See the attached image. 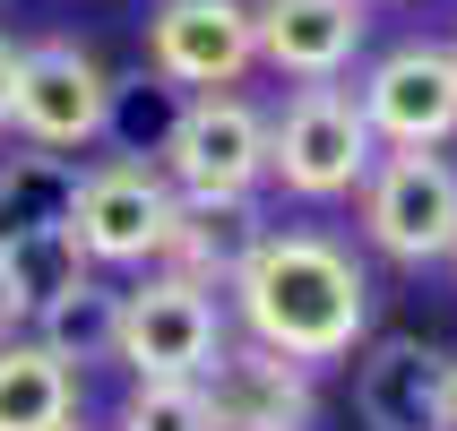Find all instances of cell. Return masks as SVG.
Instances as JSON below:
<instances>
[{
  "label": "cell",
  "instance_id": "1",
  "mask_svg": "<svg viewBox=\"0 0 457 431\" xmlns=\"http://www.w3.org/2000/svg\"><path fill=\"white\" fill-rule=\"evenodd\" d=\"M233 303L251 345L285 362H337L371 319V277L328 233H259V251L233 268Z\"/></svg>",
  "mask_w": 457,
  "mask_h": 431
},
{
  "label": "cell",
  "instance_id": "2",
  "mask_svg": "<svg viewBox=\"0 0 457 431\" xmlns=\"http://www.w3.org/2000/svg\"><path fill=\"white\" fill-rule=\"evenodd\" d=\"M362 233L371 251L406 259H449L457 251V164L440 147H397V155H371L362 173Z\"/></svg>",
  "mask_w": 457,
  "mask_h": 431
},
{
  "label": "cell",
  "instance_id": "3",
  "mask_svg": "<svg viewBox=\"0 0 457 431\" xmlns=\"http://www.w3.org/2000/svg\"><path fill=\"white\" fill-rule=\"evenodd\" d=\"M225 345V311L207 285H181V277H138L121 294V319H112V354L138 371V380H199Z\"/></svg>",
  "mask_w": 457,
  "mask_h": 431
},
{
  "label": "cell",
  "instance_id": "4",
  "mask_svg": "<svg viewBox=\"0 0 457 431\" xmlns=\"http://www.w3.org/2000/svg\"><path fill=\"white\" fill-rule=\"evenodd\" d=\"M371 155H380V138L362 129L354 95H337V87H303L268 121V173L294 199H345V190H362Z\"/></svg>",
  "mask_w": 457,
  "mask_h": 431
},
{
  "label": "cell",
  "instance_id": "5",
  "mask_svg": "<svg viewBox=\"0 0 457 431\" xmlns=\"http://www.w3.org/2000/svg\"><path fill=\"white\" fill-rule=\"evenodd\" d=\"M155 155L181 199H233V190H259L268 173V121L242 95H190Z\"/></svg>",
  "mask_w": 457,
  "mask_h": 431
},
{
  "label": "cell",
  "instance_id": "6",
  "mask_svg": "<svg viewBox=\"0 0 457 431\" xmlns=\"http://www.w3.org/2000/svg\"><path fill=\"white\" fill-rule=\"evenodd\" d=\"M104 104H112V78L96 70V52L78 44H26L18 78H9V121L26 129V147H96L104 138Z\"/></svg>",
  "mask_w": 457,
  "mask_h": 431
},
{
  "label": "cell",
  "instance_id": "7",
  "mask_svg": "<svg viewBox=\"0 0 457 431\" xmlns=\"http://www.w3.org/2000/svg\"><path fill=\"white\" fill-rule=\"evenodd\" d=\"M164 216H173V181L155 164H96L78 173V199H70V233L87 268H155V242H164Z\"/></svg>",
  "mask_w": 457,
  "mask_h": 431
},
{
  "label": "cell",
  "instance_id": "8",
  "mask_svg": "<svg viewBox=\"0 0 457 431\" xmlns=\"http://www.w3.org/2000/svg\"><path fill=\"white\" fill-rule=\"evenodd\" d=\"M147 70L164 87H233L242 70H259V26L251 0H155L147 18Z\"/></svg>",
  "mask_w": 457,
  "mask_h": 431
},
{
  "label": "cell",
  "instance_id": "9",
  "mask_svg": "<svg viewBox=\"0 0 457 431\" xmlns=\"http://www.w3.org/2000/svg\"><path fill=\"white\" fill-rule=\"evenodd\" d=\"M362 129L380 138V147H440L457 129V70L440 44H397L371 61V78H362L354 95Z\"/></svg>",
  "mask_w": 457,
  "mask_h": 431
},
{
  "label": "cell",
  "instance_id": "10",
  "mask_svg": "<svg viewBox=\"0 0 457 431\" xmlns=\"http://www.w3.org/2000/svg\"><path fill=\"white\" fill-rule=\"evenodd\" d=\"M207 423L216 431H311V362H285L268 345H216L199 371Z\"/></svg>",
  "mask_w": 457,
  "mask_h": 431
},
{
  "label": "cell",
  "instance_id": "11",
  "mask_svg": "<svg viewBox=\"0 0 457 431\" xmlns=\"http://www.w3.org/2000/svg\"><path fill=\"white\" fill-rule=\"evenodd\" d=\"M259 61L303 87H328L337 70H354L362 35H371V0H259Z\"/></svg>",
  "mask_w": 457,
  "mask_h": 431
},
{
  "label": "cell",
  "instance_id": "12",
  "mask_svg": "<svg viewBox=\"0 0 457 431\" xmlns=\"http://www.w3.org/2000/svg\"><path fill=\"white\" fill-rule=\"evenodd\" d=\"M259 199L251 190H233V199H181L173 190V216H164V242H155V268L181 285H233V268L259 251Z\"/></svg>",
  "mask_w": 457,
  "mask_h": 431
},
{
  "label": "cell",
  "instance_id": "13",
  "mask_svg": "<svg viewBox=\"0 0 457 431\" xmlns=\"http://www.w3.org/2000/svg\"><path fill=\"white\" fill-rule=\"evenodd\" d=\"M440 362L423 336H380L354 362V414L371 431H440Z\"/></svg>",
  "mask_w": 457,
  "mask_h": 431
},
{
  "label": "cell",
  "instance_id": "14",
  "mask_svg": "<svg viewBox=\"0 0 457 431\" xmlns=\"http://www.w3.org/2000/svg\"><path fill=\"white\" fill-rule=\"evenodd\" d=\"M78 423V371L44 354L35 336H0V431H70Z\"/></svg>",
  "mask_w": 457,
  "mask_h": 431
},
{
  "label": "cell",
  "instance_id": "15",
  "mask_svg": "<svg viewBox=\"0 0 457 431\" xmlns=\"http://www.w3.org/2000/svg\"><path fill=\"white\" fill-rule=\"evenodd\" d=\"M70 199H78V164L70 155H52V147L0 155V242L44 233V225H70Z\"/></svg>",
  "mask_w": 457,
  "mask_h": 431
},
{
  "label": "cell",
  "instance_id": "16",
  "mask_svg": "<svg viewBox=\"0 0 457 431\" xmlns=\"http://www.w3.org/2000/svg\"><path fill=\"white\" fill-rule=\"evenodd\" d=\"M112 319H121V294L87 277V285H70L61 303L35 311V345L61 354V362H104L112 354Z\"/></svg>",
  "mask_w": 457,
  "mask_h": 431
},
{
  "label": "cell",
  "instance_id": "17",
  "mask_svg": "<svg viewBox=\"0 0 457 431\" xmlns=\"http://www.w3.org/2000/svg\"><path fill=\"white\" fill-rule=\"evenodd\" d=\"M0 259H9V285H18L26 319H35L44 303H61L70 285H87V277H96V268H87V251H78V233H70V225L18 233V242H0Z\"/></svg>",
  "mask_w": 457,
  "mask_h": 431
},
{
  "label": "cell",
  "instance_id": "18",
  "mask_svg": "<svg viewBox=\"0 0 457 431\" xmlns=\"http://www.w3.org/2000/svg\"><path fill=\"white\" fill-rule=\"evenodd\" d=\"M173 112H181V87H164V78H129V87H112V104H104V138H121L129 164H138L147 147H164Z\"/></svg>",
  "mask_w": 457,
  "mask_h": 431
},
{
  "label": "cell",
  "instance_id": "19",
  "mask_svg": "<svg viewBox=\"0 0 457 431\" xmlns=\"http://www.w3.org/2000/svg\"><path fill=\"white\" fill-rule=\"evenodd\" d=\"M121 431H216L199 380H138L121 406Z\"/></svg>",
  "mask_w": 457,
  "mask_h": 431
},
{
  "label": "cell",
  "instance_id": "20",
  "mask_svg": "<svg viewBox=\"0 0 457 431\" xmlns=\"http://www.w3.org/2000/svg\"><path fill=\"white\" fill-rule=\"evenodd\" d=\"M18 319H26V303H18V285H9V259H0V336H18Z\"/></svg>",
  "mask_w": 457,
  "mask_h": 431
},
{
  "label": "cell",
  "instance_id": "21",
  "mask_svg": "<svg viewBox=\"0 0 457 431\" xmlns=\"http://www.w3.org/2000/svg\"><path fill=\"white\" fill-rule=\"evenodd\" d=\"M440 431H457V362H440Z\"/></svg>",
  "mask_w": 457,
  "mask_h": 431
},
{
  "label": "cell",
  "instance_id": "22",
  "mask_svg": "<svg viewBox=\"0 0 457 431\" xmlns=\"http://www.w3.org/2000/svg\"><path fill=\"white\" fill-rule=\"evenodd\" d=\"M9 78H18V44L0 35V129H9Z\"/></svg>",
  "mask_w": 457,
  "mask_h": 431
},
{
  "label": "cell",
  "instance_id": "23",
  "mask_svg": "<svg viewBox=\"0 0 457 431\" xmlns=\"http://www.w3.org/2000/svg\"><path fill=\"white\" fill-rule=\"evenodd\" d=\"M449 70H457V44H449Z\"/></svg>",
  "mask_w": 457,
  "mask_h": 431
},
{
  "label": "cell",
  "instance_id": "24",
  "mask_svg": "<svg viewBox=\"0 0 457 431\" xmlns=\"http://www.w3.org/2000/svg\"><path fill=\"white\" fill-rule=\"evenodd\" d=\"M449 259H457V251H449Z\"/></svg>",
  "mask_w": 457,
  "mask_h": 431
}]
</instances>
